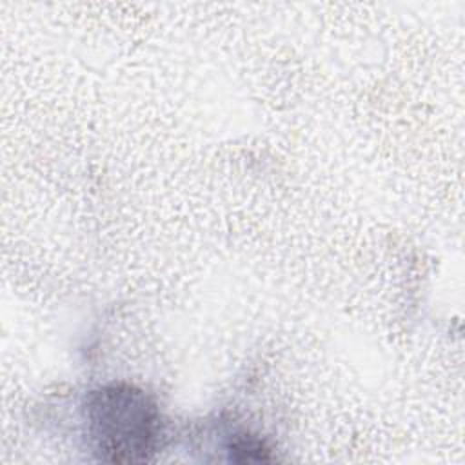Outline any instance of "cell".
<instances>
[{"label": "cell", "instance_id": "cell-1", "mask_svg": "<svg viewBox=\"0 0 465 465\" xmlns=\"http://www.w3.org/2000/svg\"><path fill=\"white\" fill-rule=\"evenodd\" d=\"M84 416L93 452L111 463H143L160 449L163 421L156 401L131 383L91 391Z\"/></svg>", "mask_w": 465, "mask_h": 465}, {"label": "cell", "instance_id": "cell-2", "mask_svg": "<svg viewBox=\"0 0 465 465\" xmlns=\"http://www.w3.org/2000/svg\"><path fill=\"white\" fill-rule=\"evenodd\" d=\"M229 452L234 461H265L271 458V449L262 440L249 434L234 436Z\"/></svg>", "mask_w": 465, "mask_h": 465}]
</instances>
